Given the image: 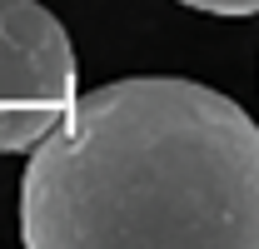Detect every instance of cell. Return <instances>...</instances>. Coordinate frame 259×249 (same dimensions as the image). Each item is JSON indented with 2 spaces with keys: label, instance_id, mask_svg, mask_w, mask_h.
<instances>
[{
  "label": "cell",
  "instance_id": "obj_2",
  "mask_svg": "<svg viewBox=\"0 0 259 249\" xmlns=\"http://www.w3.org/2000/svg\"><path fill=\"white\" fill-rule=\"evenodd\" d=\"M75 100L65 25L40 0H0V155L35 150Z\"/></svg>",
  "mask_w": 259,
  "mask_h": 249
},
{
  "label": "cell",
  "instance_id": "obj_1",
  "mask_svg": "<svg viewBox=\"0 0 259 249\" xmlns=\"http://www.w3.org/2000/svg\"><path fill=\"white\" fill-rule=\"evenodd\" d=\"M20 239L30 249H259V124L194 80L100 85L30 150Z\"/></svg>",
  "mask_w": 259,
  "mask_h": 249
},
{
  "label": "cell",
  "instance_id": "obj_3",
  "mask_svg": "<svg viewBox=\"0 0 259 249\" xmlns=\"http://www.w3.org/2000/svg\"><path fill=\"white\" fill-rule=\"evenodd\" d=\"M180 5L204 15H259V0H180Z\"/></svg>",
  "mask_w": 259,
  "mask_h": 249
}]
</instances>
